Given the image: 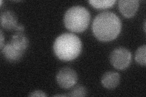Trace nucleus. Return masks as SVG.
<instances>
[{"label": "nucleus", "mask_w": 146, "mask_h": 97, "mask_svg": "<svg viewBox=\"0 0 146 97\" xmlns=\"http://www.w3.org/2000/svg\"><path fill=\"white\" fill-rule=\"evenodd\" d=\"M122 23L116 13L110 11L100 13L94 19L92 30L94 36L102 41L115 40L120 34Z\"/></svg>", "instance_id": "f257e3e1"}, {"label": "nucleus", "mask_w": 146, "mask_h": 97, "mask_svg": "<svg viewBox=\"0 0 146 97\" xmlns=\"http://www.w3.org/2000/svg\"><path fill=\"white\" fill-rule=\"evenodd\" d=\"M57 57L62 61H69L76 59L82 51L80 38L71 33H64L56 39L53 46Z\"/></svg>", "instance_id": "f03ea898"}, {"label": "nucleus", "mask_w": 146, "mask_h": 97, "mask_svg": "<svg viewBox=\"0 0 146 97\" xmlns=\"http://www.w3.org/2000/svg\"><path fill=\"white\" fill-rule=\"evenodd\" d=\"M90 21V13L85 7L75 6L68 9L64 16L66 28L73 32H82L87 28Z\"/></svg>", "instance_id": "7ed1b4c3"}, {"label": "nucleus", "mask_w": 146, "mask_h": 97, "mask_svg": "<svg viewBox=\"0 0 146 97\" xmlns=\"http://www.w3.org/2000/svg\"><path fill=\"white\" fill-rule=\"evenodd\" d=\"M110 60L116 69L124 70L130 65L131 61V53L126 48H117L111 52Z\"/></svg>", "instance_id": "20e7f679"}, {"label": "nucleus", "mask_w": 146, "mask_h": 97, "mask_svg": "<svg viewBox=\"0 0 146 97\" xmlns=\"http://www.w3.org/2000/svg\"><path fill=\"white\" fill-rule=\"evenodd\" d=\"M56 80L58 84L63 89H68L74 86L78 80L76 72L69 67L62 68L57 73Z\"/></svg>", "instance_id": "39448f33"}, {"label": "nucleus", "mask_w": 146, "mask_h": 97, "mask_svg": "<svg viewBox=\"0 0 146 97\" xmlns=\"http://www.w3.org/2000/svg\"><path fill=\"white\" fill-rule=\"evenodd\" d=\"M119 9L126 18L133 16L139 7L138 0H120L118 2Z\"/></svg>", "instance_id": "423d86ee"}, {"label": "nucleus", "mask_w": 146, "mask_h": 97, "mask_svg": "<svg viewBox=\"0 0 146 97\" xmlns=\"http://www.w3.org/2000/svg\"><path fill=\"white\" fill-rule=\"evenodd\" d=\"M1 52L4 57L12 63L19 61L24 54V52L17 49L11 41L4 44L1 49Z\"/></svg>", "instance_id": "0eeeda50"}, {"label": "nucleus", "mask_w": 146, "mask_h": 97, "mask_svg": "<svg viewBox=\"0 0 146 97\" xmlns=\"http://www.w3.org/2000/svg\"><path fill=\"white\" fill-rule=\"evenodd\" d=\"M1 25L7 30H15L19 24L17 22L15 13L11 11H6L1 13Z\"/></svg>", "instance_id": "6e6552de"}, {"label": "nucleus", "mask_w": 146, "mask_h": 97, "mask_svg": "<svg viewBox=\"0 0 146 97\" xmlns=\"http://www.w3.org/2000/svg\"><path fill=\"white\" fill-rule=\"evenodd\" d=\"M120 82V75L115 71H108L104 73L101 78L102 85L108 89L116 88Z\"/></svg>", "instance_id": "1a4fd4ad"}, {"label": "nucleus", "mask_w": 146, "mask_h": 97, "mask_svg": "<svg viewBox=\"0 0 146 97\" xmlns=\"http://www.w3.org/2000/svg\"><path fill=\"white\" fill-rule=\"evenodd\" d=\"M11 43L15 46V47L21 51L24 52L26 50L28 46L29 41L26 36L22 33L15 34L12 36Z\"/></svg>", "instance_id": "9d476101"}, {"label": "nucleus", "mask_w": 146, "mask_h": 97, "mask_svg": "<svg viewBox=\"0 0 146 97\" xmlns=\"http://www.w3.org/2000/svg\"><path fill=\"white\" fill-rule=\"evenodd\" d=\"M88 3L91 6L98 9H106L111 7L114 6L116 3L115 0H104V1H95V0H91Z\"/></svg>", "instance_id": "9b49d317"}, {"label": "nucleus", "mask_w": 146, "mask_h": 97, "mask_svg": "<svg viewBox=\"0 0 146 97\" xmlns=\"http://www.w3.org/2000/svg\"><path fill=\"white\" fill-rule=\"evenodd\" d=\"M146 46L143 45L139 47L135 53V60L140 65L145 66L146 64Z\"/></svg>", "instance_id": "f8f14e48"}, {"label": "nucleus", "mask_w": 146, "mask_h": 97, "mask_svg": "<svg viewBox=\"0 0 146 97\" xmlns=\"http://www.w3.org/2000/svg\"><path fill=\"white\" fill-rule=\"evenodd\" d=\"M86 95V90L85 87L83 86L79 85L74 87L67 96H74V97H81Z\"/></svg>", "instance_id": "ddd939ff"}, {"label": "nucleus", "mask_w": 146, "mask_h": 97, "mask_svg": "<svg viewBox=\"0 0 146 97\" xmlns=\"http://www.w3.org/2000/svg\"><path fill=\"white\" fill-rule=\"evenodd\" d=\"M30 96H46L47 95L44 92L41 90H35L29 95Z\"/></svg>", "instance_id": "4468645a"}, {"label": "nucleus", "mask_w": 146, "mask_h": 97, "mask_svg": "<svg viewBox=\"0 0 146 97\" xmlns=\"http://www.w3.org/2000/svg\"><path fill=\"white\" fill-rule=\"evenodd\" d=\"M1 49L3 48L4 45V36H3V32L2 30H1Z\"/></svg>", "instance_id": "2eb2a0df"}, {"label": "nucleus", "mask_w": 146, "mask_h": 97, "mask_svg": "<svg viewBox=\"0 0 146 97\" xmlns=\"http://www.w3.org/2000/svg\"><path fill=\"white\" fill-rule=\"evenodd\" d=\"M144 30L145 32V21L144 22Z\"/></svg>", "instance_id": "dca6fc26"}]
</instances>
